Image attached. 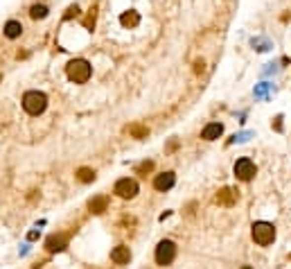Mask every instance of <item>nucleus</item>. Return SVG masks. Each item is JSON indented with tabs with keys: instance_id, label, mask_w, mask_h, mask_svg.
Segmentation results:
<instances>
[{
	"instance_id": "f257e3e1",
	"label": "nucleus",
	"mask_w": 291,
	"mask_h": 269,
	"mask_svg": "<svg viewBox=\"0 0 291 269\" xmlns=\"http://www.w3.org/2000/svg\"><path fill=\"white\" fill-rule=\"evenodd\" d=\"M66 73H68V79L74 81V84H86L90 79V64L86 59H73L68 66H66Z\"/></svg>"
},
{
	"instance_id": "f03ea898",
	"label": "nucleus",
	"mask_w": 291,
	"mask_h": 269,
	"mask_svg": "<svg viewBox=\"0 0 291 269\" xmlns=\"http://www.w3.org/2000/svg\"><path fill=\"white\" fill-rule=\"evenodd\" d=\"M48 107V97L38 91H30L23 95V109H25L30 115H41Z\"/></svg>"
},
{
	"instance_id": "7ed1b4c3",
	"label": "nucleus",
	"mask_w": 291,
	"mask_h": 269,
	"mask_svg": "<svg viewBox=\"0 0 291 269\" xmlns=\"http://www.w3.org/2000/svg\"><path fill=\"white\" fill-rule=\"evenodd\" d=\"M251 233H253L255 242L262 244V247H266V244H271L275 240V229H273V224H269V222H255Z\"/></svg>"
},
{
	"instance_id": "20e7f679",
	"label": "nucleus",
	"mask_w": 291,
	"mask_h": 269,
	"mask_svg": "<svg viewBox=\"0 0 291 269\" xmlns=\"http://www.w3.org/2000/svg\"><path fill=\"white\" fill-rule=\"evenodd\" d=\"M174 256H176V244L172 240L158 242V247H156V263L165 267V265H170L174 260Z\"/></svg>"
},
{
	"instance_id": "39448f33",
	"label": "nucleus",
	"mask_w": 291,
	"mask_h": 269,
	"mask_svg": "<svg viewBox=\"0 0 291 269\" xmlns=\"http://www.w3.org/2000/svg\"><path fill=\"white\" fill-rule=\"evenodd\" d=\"M255 163L251 161V158H239L237 163H235V177L239 179V181H251V179L255 177Z\"/></svg>"
},
{
	"instance_id": "423d86ee",
	"label": "nucleus",
	"mask_w": 291,
	"mask_h": 269,
	"mask_svg": "<svg viewBox=\"0 0 291 269\" xmlns=\"http://www.w3.org/2000/svg\"><path fill=\"white\" fill-rule=\"evenodd\" d=\"M115 194L122 197V199H133L138 194V183L133 179H120L115 183Z\"/></svg>"
},
{
	"instance_id": "0eeeda50",
	"label": "nucleus",
	"mask_w": 291,
	"mask_h": 269,
	"mask_svg": "<svg viewBox=\"0 0 291 269\" xmlns=\"http://www.w3.org/2000/svg\"><path fill=\"white\" fill-rule=\"evenodd\" d=\"M237 199H239V194L233 188H221L217 192V204H221V206H235Z\"/></svg>"
},
{
	"instance_id": "6e6552de",
	"label": "nucleus",
	"mask_w": 291,
	"mask_h": 269,
	"mask_svg": "<svg viewBox=\"0 0 291 269\" xmlns=\"http://www.w3.org/2000/svg\"><path fill=\"white\" fill-rule=\"evenodd\" d=\"M66 244H68V235H64V233H59V235H50L48 240H45V249L48 251H64Z\"/></svg>"
},
{
	"instance_id": "1a4fd4ad",
	"label": "nucleus",
	"mask_w": 291,
	"mask_h": 269,
	"mask_svg": "<svg viewBox=\"0 0 291 269\" xmlns=\"http://www.w3.org/2000/svg\"><path fill=\"white\" fill-rule=\"evenodd\" d=\"M174 181H176L174 172H163L154 179V188L160 190V192H165V190H170L172 186H174Z\"/></svg>"
},
{
	"instance_id": "9d476101",
	"label": "nucleus",
	"mask_w": 291,
	"mask_h": 269,
	"mask_svg": "<svg viewBox=\"0 0 291 269\" xmlns=\"http://www.w3.org/2000/svg\"><path fill=\"white\" fill-rule=\"evenodd\" d=\"M111 260L115 265H127L129 260H131V251H129V247H124V244H120V247H115L111 251Z\"/></svg>"
},
{
	"instance_id": "9b49d317",
	"label": "nucleus",
	"mask_w": 291,
	"mask_h": 269,
	"mask_svg": "<svg viewBox=\"0 0 291 269\" xmlns=\"http://www.w3.org/2000/svg\"><path fill=\"white\" fill-rule=\"evenodd\" d=\"M221 134H223L221 124H219V122H210V124H206V129L201 131V138L203 140H217Z\"/></svg>"
},
{
	"instance_id": "f8f14e48",
	"label": "nucleus",
	"mask_w": 291,
	"mask_h": 269,
	"mask_svg": "<svg viewBox=\"0 0 291 269\" xmlns=\"http://www.w3.org/2000/svg\"><path fill=\"white\" fill-rule=\"evenodd\" d=\"M88 208H90V213H95V215H102V213L109 208V199H106V197H95V199H90Z\"/></svg>"
},
{
	"instance_id": "ddd939ff",
	"label": "nucleus",
	"mask_w": 291,
	"mask_h": 269,
	"mask_svg": "<svg viewBox=\"0 0 291 269\" xmlns=\"http://www.w3.org/2000/svg\"><path fill=\"white\" fill-rule=\"evenodd\" d=\"M120 23L124 27H136L138 23H140V14H138V11H124V14H122L120 16Z\"/></svg>"
},
{
	"instance_id": "4468645a",
	"label": "nucleus",
	"mask_w": 291,
	"mask_h": 269,
	"mask_svg": "<svg viewBox=\"0 0 291 269\" xmlns=\"http://www.w3.org/2000/svg\"><path fill=\"white\" fill-rule=\"evenodd\" d=\"M23 34V25L18 21H9L5 25V37L7 38H18Z\"/></svg>"
},
{
	"instance_id": "2eb2a0df",
	"label": "nucleus",
	"mask_w": 291,
	"mask_h": 269,
	"mask_svg": "<svg viewBox=\"0 0 291 269\" xmlns=\"http://www.w3.org/2000/svg\"><path fill=\"white\" fill-rule=\"evenodd\" d=\"M77 179H79L81 183H90V181H95V172H93L90 167H79V170H77Z\"/></svg>"
},
{
	"instance_id": "dca6fc26",
	"label": "nucleus",
	"mask_w": 291,
	"mask_h": 269,
	"mask_svg": "<svg viewBox=\"0 0 291 269\" xmlns=\"http://www.w3.org/2000/svg\"><path fill=\"white\" fill-rule=\"evenodd\" d=\"M30 16H32L34 21H38V18H45V16H48V7H45V5H32V9H30Z\"/></svg>"
},
{
	"instance_id": "f3484780",
	"label": "nucleus",
	"mask_w": 291,
	"mask_h": 269,
	"mask_svg": "<svg viewBox=\"0 0 291 269\" xmlns=\"http://www.w3.org/2000/svg\"><path fill=\"white\" fill-rule=\"evenodd\" d=\"M129 134H131L133 138H147L149 129L143 127V124H131V127H129Z\"/></svg>"
},
{
	"instance_id": "a211bd4d",
	"label": "nucleus",
	"mask_w": 291,
	"mask_h": 269,
	"mask_svg": "<svg viewBox=\"0 0 291 269\" xmlns=\"http://www.w3.org/2000/svg\"><path fill=\"white\" fill-rule=\"evenodd\" d=\"M84 25H86V30H93V25H95V9H90V14L86 16Z\"/></svg>"
},
{
	"instance_id": "6ab92c4d",
	"label": "nucleus",
	"mask_w": 291,
	"mask_h": 269,
	"mask_svg": "<svg viewBox=\"0 0 291 269\" xmlns=\"http://www.w3.org/2000/svg\"><path fill=\"white\" fill-rule=\"evenodd\" d=\"M151 170H154V163H151V161H145L143 165H138V172H140V174L151 172Z\"/></svg>"
},
{
	"instance_id": "aec40b11",
	"label": "nucleus",
	"mask_w": 291,
	"mask_h": 269,
	"mask_svg": "<svg viewBox=\"0 0 291 269\" xmlns=\"http://www.w3.org/2000/svg\"><path fill=\"white\" fill-rule=\"evenodd\" d=\"M77 14H79V7L73 5V7L68 9V14H66V21H68V18H73V16H77Z\"/></svg>"
},
{
	"instance_id": "412c9836",
	"label": "nucleus",
	"mask_w": 291,
	"mask_h": 269,
	"mask_svg": "<svg viewBox=\"0 0 291 269\" xmlns=\"http://www.w3.org/2000/svg\"><path fill=\"white\" fill-rule=\"evenodd\" d=\"M203 70H206V64H203L201 59L194 61V73H196V75H199V73H203Z\"/></svg>"
},
{
	"instance_id": "4be33fe9",
	"label": "nucleus",
	"mask_w": 291,
	"mask_h": 269,
	"mask_svg": "<svg viewBox=\"0 0 291 269\" xmlns=\"http://www.w3.org/2000/svg\"><path fill=\"white\" fill-rule=\"evenodd\" d=\"M255 95H257V97H264L266 95V84H262V86L255 88Z\"/></svg>"
},
{
	"instance_id": "5701e85b",
	"label": "nucleus",
	"mask_w": 291,
	"mask_h": 269,
	"mask_svg": "<svg viewBox=\"0 0 291 269\" xmlns=\"http://www.w3.org/2000/svg\"><path fill=\"white\" fill-rule=\"evenodd\" d=\"M242 269H253V267H242Z\"/></svg>"
}]
</instances>
